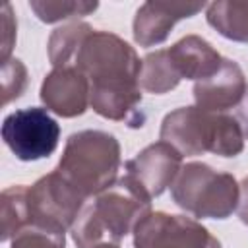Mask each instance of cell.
Listing matches in <instances>:
<instances>
[{"instance_id":"cell-1","label":"cell","mask_w":248,"mask_h":248,"mask_svg":"<svg viewBox=\"0 0 248 248\" xmlns=\"http://www.w3.org/2000/svg\"><path fill=\"white\" fill-rule=\"evenodd\" d=\"M72 68L89 81L91 108L108 120L141 128L145 114L140 110L141 60L124 39L110 31L93 29L81 43Z\"/></svg>"},{"instance_id":"cell-2","label":"cell","mask_w":248,"mask_h":248,"mask_svg":"<svg viewBox=\"0 0 248 248\" xmlns=\"http://www.w3.org/2000/svg\"><path fill=\"white\" fill-rule=\"evenodd\" d=\"M151 211V198L130 178L122 176L78 215L72 238L78 248H93L101 242L118 244Z\"/></svg>"},{"instance_id":"cell-3","label":"cell","mask_w":248,"mask_h":248,"mask_svg":"<svg viewBox=\"0 0 248 248\" xmlns=\"http://www.w3.org/2000/svg\"><path fill=\"white\" fill-rule=\"evenodd\" d=\"M161 141L170 143L180 155L211 151L221 157H236L244 149V132L238 118L211 112L200 107H180L161 122Z\"/></svg>"},{"instance_id":"cell-4","label":"cell","mask_w":248,"mask_h":248,"mask_svg":"<svg viewBox=\"0 0 248 248\" xmlns=\"http://www.w3.org/2000/svg\"><path fill=\"white\" fill-rule=\"evenodd\" d=\"M120 143L103 130H81L66 140L56 170L83 196H97L116 182Z\"/></svg>"},{"instance_id":"cell-5","label":"cell","mask_w":248,"mask_h":248,"mask_svg":"<svg viewBox=\"0 0 248 248\" xmlns=\"http://www.w3.org/2000/svg\"><path fill=\"white\" fill-rule=\"evenodd\" d=\"M170 192L178 207L200 219H227L240 200V186L232 174L196 161L180 169Z\"/></svg>"},{"instance_id":"cell-6","label":"cell","mask_w":248,"mask_h":248,"mask_svg":"<svg viewBox=\"0 0 248 248\" xmlns=\"http://www.w3.org/2000/svg\"><path fill=\"white\" fill-rule=\"evenodd\" d=\"M85 198L54 169L27 186L29 227L64 234L74 227Z\"/></svg>"},{"instance_id":"cell-7","label":"cell","mask_w":248,"mask_h":248,"mask_svg":"<svg viewBox=\"0 0 248 248\" xmlns=\"http://www.w3.org/2000/svg\"><path fill=\"white\" fill-rule=\"evenodd\" d=\"M60 126L39 107L10 112L2 122V140L19 161L50 157L58 147Z\"/></svg>"},{"instance_id":"cell-8","label":"cell","mask_w":248,"mask_h":248,"mask_svg":"<svg viewBox=\"0 0 248 248\" xmlns=\"http://www.w3.org/2000/svg\"><path fill=\"white\" fill-rule=\"evenodd\" d=\"M134 248H221V242L190 217L149 211L134 227Z\"/></svg>"},{"instance_id":"cell-9","label":"cell","mask_w":248,"mask_h":248,"mask_svg":"<svg viewBox=\"0 0 248 248\" xmlns=\"http://www.w3.org/2000/svg\"><path fill=\"white\" fill-rule=\"evenodd\" d=\"M182 155L167 141H157L143 147L134 159L126 163V176H130L149 198L161 196L180 172Z\"/></svg>"},{"instance_id":"cell-10","label":"cell","mask_w":248,"mask_h":248,"mask_svg":"<svg viewBox=\"0 0 248 248\" xmlns=\"http://www.w3.org/2000/svg\"><path fill=\"white\" fill-rule=\"evenodd\" d=\"M205 8L203 2H143L134 17V41L140 46L163 43L176 21L196 16Z\"/></svg>"},{"instance_id":"cell-11","label":"cell","mask_w":248,"mask_h":248,"mask_svg":"<svg viewBox=\"0 0 248 248\" xmlns=\"http://www.w3.org/2000/svg\"><path fill=\"white\" fill-rule=\"evenodd\" d=\"M41 101L58 116H79L89 105V81L76 68H54L41 83Z\"/></svg>"},{"instance_id":"cell-12","label":"cell","mask_w":248,"mask_h":248,"mask_svg":"<svg viewBox=\"0 0 248 248\" xmlns=\"http://www.w3.org/2000/svg\"><path fill=\"white\" fill-rule=\"evenodd\" d=\"M246 93V78L242 68L229 58H223V64L215 74L194 83L196 107L211 112H223L240 105Z\"/></svg>"},{"instance_id":"cell-13","label":"cell","mask_w":248,"mask_h":248,"mask_svg":"<svg viewBox=\"0 0 248 248\" xmlns=\"http://www.w3.org/2000/svg\"><path fill=\"white\" fill-rule=\"evenodd\" d=\"M180 79H205L219 70L223 56L200 35H186L167 48Z\"/></svg>"},{"instance_id":"cell-14","label":"cell","mask_w":248,"mask_h":248,"mask_svg":"<svg viewBox=\"0 0 248 248\" xmlns=\"http://www.w3.org/2000/svg\"><path fill=\"white\" fill-rule=\"evenodd\" d=\"M207 23L225 39L248 43V0L211 2L205 12Z\"/></svg>"},{"instance_id":"cell-15","label":"cell","mask_w":248,"mask_h":248,"mask_svg":"<svg viewBox=\"0 0 248 248\" xmlns=\"http://www.w3.org/2000/svg\"><path fill=\"white\" fill-rule=\"evenodd\" d=\"M93 31L91 25L83 21H72L56 27L48 39V60L54 68H72L74 58L83 43V39Z\"/></svg>"},{"instance_id":"cell-16","label":"cell","mask_w":248,"mask_h":248,"mask_svg":"<svg viewBox=\"0 0 248 248\" xmlns=\"http://www.w3.org/2000/svg\"><path fill=\"white\" fill-rule=\"evenodd\" d=\"M180 83V76L170 62L167 48L149 52L141 60L140 87L153 95H163Z\"/></svg>"},{"instance_id":"cell-17","label":"cell","mask_w":248,"mask_h":248,"mask_svg":"<svg viewBox=\"0 0 248 248\" xmlns=\"http://www.w3.org/2000/svg\"><path fill=\"white\" fill-rule=\"evenodd\" d=\"M2 240H10L29 227L27 213V186L16 184L2 192Z\"/></svg>"},{"instance_id":"cell-18","label":"cell","mask_w":248,"mask_h":248,"mask_svg":"<svg viewBox=\"0 0 248 248\" xmlns=\"http://www.w3.org/2000/svg\"><path fill=\"white\" fill-rule=\"evenodd\" d=\"M97 2H83V0H31L29 8L35 16L45 23H56L68 17H81L89 16L97 10Z\"/></svg>"},{"instance_id":"cell-19","label":"cell","mask_w":248,"mask_h":248,"mask_svg":"<svg viewBox=\"0 0 248 248\" xmlns=\"http://www.w3.org/2000/svg\"><path fill=\"white\" fill-rule=\"evenodd\" d=\"M27 87V68L21 60L10 58L2 62V103L8 105L10 101L21 97Z\"/></svg>"},{"instance_id":"cell-20","label":"cell","mask_w":248,"mask_h":248,"mask_svg":"<svg viewBox=\"0 0 248 248\" xmlns=\"http://www.w3.org/2000/svg\"><path fill=\"white\" fill-rule=\"evenodd\" d=\"M10 248H64V234L39 227H27L12 238Z\"/></svg>"},{"instance_id":"cell-21","label":"cell","mask_w":248,"mask_h":248,"mask_svg":"<svg viewBox=\"0 0 248 248\" xmlns=\"http://www.w3.org/2000/svg\"><path fill=\"white\" fill-rule=\"evenodd\" d=\"M2 62L10 60V52L14 48V43H16V29H17V23H16V17L12 14V6L8 2L2 4Z\"/></svg>"},{"instance_id":"cell-22","label":"cell","mask_w":248,"mask_h":248,"mask_svg":"<svg viewBox=\"0 0 248 248\" xmlns=\"http://www.w3.org/2000/svg\"><path fill=\"white\" fill-rule=\"evenodd\" d=\"M238 217L244 225H248V176L240 182V200H238Z\"/></svg>"},{"instance_id":"cell-23","label":"cell","mask_w":248,"mask_h":248,"mask_svg":"<svg viewBox=\"0 0 248 248\" xmlns=\"http://www.w3.org/2000/svg\"><path fill=\"white\" fill-rule=\"evenodd\" d=\"M238 122L242 126V132H244V138L248 140V87H246V93L240 101V108H238Z\"/></svg>"},{"instance_id":"cell-24","label":"cell","mask_w":248,"mask_h":248,"mask_svg":"<svg viewBox=\"0 0 248 248\" xmlns=\"http://www.w3.org/2000/svg\"><path fill=\"white\" fill-rule=\"evenodd\" d=\"M93 248H120V246L114 244V242H101V244H97V246H93Z\"/></svg>"}]
</instances>
